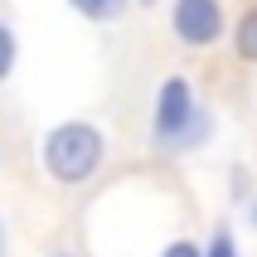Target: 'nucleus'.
I'll list each match as a JSON object with an SVG mask.
<instances>
[{"label":"nucleus","instance_id":"nucleus-1","mask_svg":"<svg viewBox=\"0 0 257 257\" xmlns=\"http://www.w3.org/2000/svg\"><path fill=\"white\" fill-rule=\"evenodd\" d=\"M102 156H107V136L92 121H58L39 141V165L54 185H87L102 170Z\"/></svg>","mask_w":257,"mask_h":257},{"label":"nucleus","instance_id":"nucleus-2","mask_svg":"<svg viewBox=\"0 0 257 257\" xmlns=\"http://www.w3.org/2000/svg\"><path fill=\"white\" fill-rule=\"evenodd\" d=\"M151 136L165 151H189V146L209 141V112L199 107L189 78H165L151 107Z\"/></svg>","mask_w":257,"mask_h":257},{"label":"nucleus","instance_id":"nucleus-3","mask_svg":"<svg viewBox=\"0 0 257 257\" xmlns=\"http://www.w3.org/2000/svg\"><path fill=\"white\" fill-rule=\"evenodd\" d=\"M170 29L189 49H209V44L223 39V5L218 0H175Z\"/></svg>","mask_w":257,"mask_h":257},{"label":"nucleus","instance_id":"nucleus-4","mask_svg":"<svg viewBox=\"0 0 257 257\" xmlns=\"http://www.w3.org/2000/svg\"><path fill=\"white\" fill-rule=\"evenodd\" d=\"M68 5L83 15V20H92V25H112L116 15L126 10V0H68Z\"/></svg>","mask_w":257,"mask_h":257},{"label":"nucleus","instance_id":"nucleus-5","mask_svg":"<svg viewBox=\"0 0 257 257\" xmlns=\"http://www.w3.org/2000/svg\"><path fill=\"white\" fill-rule=\"evenodd\" d=\"M233 44H238V58L257 63V10H247L243 20H238V34H233Z\"/></svg>","mask_w":257,"mask_h":257},{"label":"nucleus","instance_id":"nucleus-6","mask_svg":"<svg viewBox=\"0 0 257 257\" xmlns=\"http://www.w3.org/2000/svg\"><path fill=\"white\" fill-rule=\"evenodd\" d=\"M15 63H20V39H15L10 20H0V83L15 73Z\"/></svg>","mask_w":257,"mask_h":257},{"label":"nucleus","instance_id":"nucleus-7","mask_svg":"<svg viewBox=\"0 0 257 257\" xmlns=\"http://www.w3.org/2000/svg\"><path fill=\"white\" fill-rule=\"evenodd\" d=\"M199 257H238V243H233L228 228H214V238L199 247Z\"/></svg>","mask_w":257,"mask_h":257},{"label":"nucleus","instance_id":"nucleus-8","mask_svg":"<svg viewBox=\"0 0 257 257\" xmlns=\"http://www.w3.org/2000/svg\"><path fill=\"white\" fill-rule=\"evenodd\" d=\"M160 257H199V243H189V238H175V243L165 247Z\"/></svg>","mask_w":257,"mask_h":257},{"label":"nucleus","instance_id":"nucleus-9","mask_svg":"<svg viewBox=\"0 0 257 257\" xmlns=\"http://www.w3.org/2000/svg\"><path fill=\"white\" fill-rule=\"evenodd\" d=\"M0 257H10V233H5V223H0Z\"/></svg>","mask_w":257,"mask_h":257},{"label":"nucleus","instance_id":"nucleus-10","mask_svg":"<svg viewBox=\"0 0 257 257\" xmlns=\"http://www.w3.org/2000/svg\"><path fill=\"white\" fill-rule=\"evenodd\" d=\"M136 5H156V0H136Z\"/></svg>","mask_w":257,"mask_h":257},{"label":"nucleus","instance_id":"nucleus-11","mask_svg":"<svg viewBox=\"0 0 257 257\" xmlns=\"http://www.w3.org/2000/svg\"><path fill=\"white\" fill-rule=\"evenodd\" d=\"M252 223H257V204H252Z\"/></svg>","mask_w":257,"mask_h":257},{"label":"nucleus","instance_id":"nucleus-12","mask_svg":"<svg viewBox=\"0 0 257 257\" xmlns=\"http://www.w3.org/2000/svg\"><path fill=\"white\" fill-rule=\"evenodd\" d=\"M54 257H73V252H54Z\"/></svg>","mask_w":257,"mask_h":257}]
</instances>
